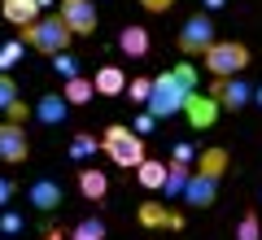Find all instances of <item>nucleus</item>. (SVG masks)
<instances>
[{"label":"nucleus","mask_w":262,"mask_h":240,"mask_svg":"<svg viewBox=\"0 0 262 240\" xmlns=\"http://www.w3.org/2000/svg\"><path fill=\"white\" fill-rule=\"evenodd\" d=\"M196 83H201L196 66H188V61L170 66V70L153 74V92H149V105H144V110H149L158 122L175 118V114H184V101L196 92Z\"/></svg>","instance_id":"obj_1"},{"label":"nucleus","mask_w":262,"mask_h":240,"mask_svg":"<svg viewBox=\"0 0 262 240\" xmlns=\"http://www.w3.org/2000/svg\"><path fill=\"white\" fill-rule=\"evenodd\" d=\"M223 170H227V148H206V153L196 157L192 175H188V188H184V205H188V210H206V205H214Z\"/></svg>","instance_id":"obj_2"},{"label":"nucleus","mask_w":262,"mask_h":240,"mask_svg":"<svg viewBox=\"0 0 262 240\" xmlns=\"http://www.w3.org/2000/svg\"><path fill=\"white\" fill-rule=\"evenodd\" d=\"M70 27L61 22V13H39L35 22H27L22 27V44H31L35 53H44V57H53V53H66L70 48Z\"/></svg>","instance_id":"obj_3"},{"label":"nucleus","mask_w":262,"mask_h":240,"mask_svg":"<svg viewBox=\"0 0 262 240\" xmlns=\"http://www.w3.org/2000/svg\"><path fill=\"white\" fill-rule=\"evenodd\" d=\"M101 148L110 153V162L114 166H122V170H136L144 162V136H136L131 127H122V122H114V127H105V136H101Z\"/></svg>","instance_id":"obj_4"},{"label":"nucleus","mask_w":262,"mask_h":240,"mask_svg":"<svg viewBox=\"0 0 262 240\" xmlns=\"http://www.w3.org/2000/svg\"><path fill=\"white\" fill-rule=\"evenodd\" d=\"M201 66H206L214 79H227V74H241L249 66V48L241 39H214V44L201 53Z\"/></svg>","instance_id":"obj_5"},{"label":"nucleus","mask_w":262,"mask_h":240,"mask_svg":"<svg viewBox=\"0 0 262 240\" xmlns=\"http://www.w3.org/2000/svg\"><path fill=\"white\" fill-rule=\"evenodd\" d=\"M214 44V22H210V13H192V18L179 27V53L184 57H201L206 48Z\"/></svg>","instance_id":"obj_6"},{"label":"nucleus","mask_w":262,"mask_h":240,"mask_svg":"<svg viewBox=\"0 0 262 240\" xmlns=\"http://www.w3.org/2000/svg\"><path fill=\"white\" fill-rule=\"evenodd\" d=\"M210 96L219 101V110L241 114L245 105L253 101V83L245 79V74H227V79H214V83H210Z\"/></svg>","instance_id":"obj_7"},{"label":"nucleus","mask_w":262,"mask_h":240,"mask_svg":"<svg viewBox=\"0 0 262 240\" xmlns=\"http://www.w3.org/2000/svg\"><path fill=\"white\" fill-rule=\"evenodd\" d=\"M31 157V140H27V122H0V162L5 166H22Z\"/></svg>","instance_id":"obj_8"},{"label":"nucleus","mask_w":262,"mask_h":240,"mask_svg":"<svg viewBox=\"0 0 262 240\" xmlns=\"http://www.w3.org/2000/svg\"><path fill=\"white\" fill-rule=\"evenodd\" d=\"M61 22L70 27V35H92L96 31V5L92 0H61Z\"/></svg>","instance_id":"obj_9"},{"label":"nucleus","mask_w":262,"mask_h":240,"mask_svg":"<svg viewBox=\"0 0 262 240\" xmlns=\"http://www.w3.org/2000/svg\"><path fill=\"white\" fill-rule=\"evenodd\" d=\"M184 114H188V122H192L196 131H210V127L219 122V114H223V110H219V101H214L210 92H201V88H196V92L184 101Z\"/></svg>","instance_id":"obj_10"},{"label":"nucleus","mask_w":262,"mask_h":240,"mask_svg":"<svg viewBox=\"0 0 262 240\" xmlns=\"http://www.w3.org/2000/svg\"><path fill=\"white\" fill-rule=\"evenodd\" d=\"M27 201H31V210L53 214V210H61V205H66V192H61L57 179H35V184L27 188Z\"/></svg>","instance_id":"obj_11"},{"label":"nucleus","mask_w":262,"mask_h":240,"mask_svg":"<svg viewBox=\"0 0 262 240\" xmlns=\"http://www.w3.org/2000/svg\"><path fill=\"white\" fill-rule=\"evenodd\" d=\"M0 114L9 122H27V114H31V105L22 101V92H18V83H13L9 70H0Z\"/></svg>","instance_id":"obj_12"},{"label":"nucleus","mask_w":262,"mask_h":240,"mask_svg":"<svg viewBox=\"0 0 262 240\" xmlns=\"http://www.w3.org/2000/svg\"><path fill=\"white\" fill-rule=\"evenodd\" d=\"M31 114H35L44 127H61V122L70 118V101H66L61 92H44V96L35 101V110H31Z\"/></svg>","instance_id":"obj_13"},{"label":"nucleus","mask_w":262,"mask_h":240,"mask_svg":"<svg viewBox=\"0 0 262 240\" xmlns=\"http://www.w3.org/2000/svg\"><path fill=\"white\" fill-rule=\"evenodd\" d=\"M79 192H83L88 201L101 205L105 197H110V175H105L101 166H83V170H79Z\"/></svg>","instance_id":"obj_14"},{"label":"nucleus","mask_w":262,"mask_h":240,"mask_svg":"<svg viewBox=\"0 0 262 240\" xmlns=\"http://www.w3.org/2000/svg\"><path fill=\"white\" fill-rule=\"evenodd\" d=\"M0 13H5V22H13V27H27V22L39 18V0H0Z\"/></svg>","instance_id":"obj_15"},{"label":"nucleus","mask_w":262,"mask_h":240,"mask_svg":"<svg viewBox=\"0 0 262 240\" xmlns=\"http://www.w3.org/2000/svg\"><path fill=\"white\" fill-rule=\"evenodd\" d=\"M92 83H96V96H122L127 92V74H122L118 66H101V70L92 74Z\"/></svg>","instance_id":"obj_16"},{"label":"nucleus","mask_w":262,"mask_h":240,"mask_svg":"<svg viewBox=\"0 0 262 240\" xmlns=\"http://www.w3.org/2000/svg\"><path fill=\"white\" fill-rule=\"evenodd\" d=\"M140 223L144 227H184V214H170L162 201H144L140 205Z\"/></svg>","instance_id":"obj_17"},{"label":"nucleus","mask_w":262,"mask_h":240,"mask_svg":"<svg viewBox=\"0 0 262 240\" xmlns=\"http://www.w3.org/2000/svg\"><path fill=\"white\" fill-rule=\"evenodd\" d=\"M118 48H122L127 57H149L153 39H149V31H144V27H122V31H118Z\"/></svg>","instance_id":"obj_18"},{"label":"nucleus","mask_w":262,"mask_h":240,"mask_svg":"<svg viewBox=\"0 0 262 240\" xmlns=\"http://www.w3.org/2000/svg\"><path fill=\"white\" fill-rule=\"evenodd\" d=\"M136 179H140V188H149V192H162V184H166V162L144 157L140 166H136Z\"/></svg>","instance_id":"obj_19"},{"label":"nucleus","mask_w":262,"mask_h":240,"mask_svg":"<svg viewBox=\"0 0 262 240\" xmlns=\"http://www.w3.org/2000/svg\"><path fill=\"white\" fill-rule=\"evenodd\" d=\"M61 96H66L70 105H88V101L96 96V83H92V79H83V74H75V79H66Z\"/></svg>","instance_id":"obj_20"},{"label":"nucleus","mask_w":262,"mask_h":240,"mask_svg":"<svg viewBox=\"0 0 262 240\" xmlns=\"http://www.w3.org/2000/svg\"><path fill=\"white\" fill-rule=\"evenodd\" d=\"M188 175H192V166H179V162H170V166H166V184H162L166 201H170V197H184V188H188Z\"/></svg>","instance_id":"obj_21"},{"label":"nucleus","mask_w":262,"mask_h":240,"mask_svg":"<svg viewBox=\"0 0 262 240\" xmlns=\"http://www.w3.org/2000/svg\"><path fill=\"white\" fill-rule=\"evenodd\" d=\"M96 148H101V140H96L92 131H79V136L70 140V157H75V162H88V157H96Z\"/></svg>","instance_id":"obj_22"},{"label":"nucleus","mask_w":262,"mask_h":240,"mask_svg":"<svg viewBox=\"0 0 262 240\" xmlns=\"http://www.w3.org/2000/svg\"><path fill=\"white\" fill-rule=\"evenodd\" d=\"M27 231V219L18 210H0V240H18Z\"/></svg>","instance_id":"obj_23"},{"label":"nucleus","mask_w":262,"mask_h":240,"mask_svg":"<svg viewBox=\"0 0 262 240\" xmlns=\"http://www.w3.org/2000/svg\"><path fill=\"white\" fill-rule=\"evenodd\" d=\"M236 240H262V219L258 210H245L241 223H236Z\"/></svg>","instance_id":"obj_24"},{"label":"nucleus","mask_w":262,"mask_h":240,"mask_svg":"<svg viewBox=\"0 0 262 240\" xmlns=\"http://www.w3.org/2000/svg\"><path fill=\"white\" fill-rule=\"evenodd\" d=\"M22 53H27L22 39H5V44H0V70H13V66L22 61Z\"/></svg>","instance_id":"obj_25"},{"label":"nucleus","mask_w":262,"mask_h":240,"mask_svg":"<svg viewBox=\"0 0 262 240\" xmlns=\"http://www.w3.org/2000/svg\"><path fill=\"white\" fill-rule=\"evenodd\" d=\"M70 240H105V223L101 219H83L75 231H70Z\"/></svg>","instance_id":"obj_26"},{"label":"nucleus","mask_w":262,"mask_h":240,"mask_svg":"<svg viewBox=\"0 0 262 240\" xmlns=\"http://www.w3.org/2000/svg\"><path fill=\"white\" fill-rule=\"evenodd\" d=\"M53 70L61 74V79H75L79 74V61L70 57V48H66V53H53Z\"/></svg>","instance_id":"obj_27"},{"label":"nucleus","mask_w":262,"mask_h":240,"mask_svg":"<svg viewBox=\"0 0 262 240\" xmlns=\"http://www.w3.org/2000/svg\"><path fill=\"white\" fill-rule=\"evenodd\" d=\"M149 92H153V79H131L127 83V96L136 105H149Z\"/></svg>","instance_id":"obj_28"},{"label":"nucleus","mask_w":262,"mask_h":240,"mask_svg":"<svg viewBox=\"0 0 262 240\" xmlns=\"http://www.w3.org/2000/svg\"><path fill=\"white\" fill-rule=\"evenodd\" d=\"M131 131H136V136H153V131H158V118H153L149 110H140L136 118H131Z\"/></svg>","instance_id":"obj_29"},{"label":"nucleus","mask_w":262,"mask_h":240,"mask_svg":"<svg viewBox=\"0 0 262 240\" xmlns=\"http://www.w3.org/2000/svg\"><path fill=\"white\" fill-rule=\"evenodd\" d=\"M13 197H18V184H13L9 175H0V210H9Z\"/></svg>","instance_id":"obj_30"},{"label":"nucleus","mask_w":262,"mask_h":240,"mask_svg":"<svg viewBox=\"0 0 262 240\" xmlns=\"http://www.w3.org/2000/svg\"><path fill=\"white\" fill-rule=\"evenodd\" d=\"M170 162H179V166H192V162H196V148H192V144H175Z\"/></svg>","instance_id":"obj_31"},{"label":"nucleus","mask_w":262,"mask_h":240,"mask_svg":"<svg viewBox=\"0 0 262 240\" xmlns=\"http://www.w3.org/2000/svg\"><path fill=\"white\" fill-rule=\"evenodd\" d=\"M140 5H144V9H149V13H166L170 5H175V0H140Z\"/></svg>","instance_id":"obj_32"},{"label":"nucleus","mask_w":262,"mask_h":240,"mask_svg":"<svg viewBox=\"0 0 262 240\" xmlns=\"http://www.w3.org/2000/svg\"><path fill=\"white\" fill-rule=\"evenodd\" d=\"M223 5H227V0H201V9H206V13H214V9H223Z\"/></svg>","instance_id":"obj_33"},{"label":"nucleus","mask_w":262,"mask_h":240,"mask_svg":"<svg viewBox=\"0 0 262 240\" xmlns=\"http://www.w3.org/2000/svg\"><path fill=\"white\" fill-rule=\"evenodd\" d=\"M253 101H258V105H262V83H258V88H253Z\"/></svg>","instance_id":"obj_34"},{"label":"nucleus","mask_w":262,"mask_h":240,"mask_svg":"<svg viewBox=\"0 0 262 240\" xmlns=\"http://www.w3.org/2000/svg\"><path fill=\"white\" fill-rule=\"evenodd\" d=\"M44 240H61V231H48V236H44Z\"/></svg>","instance_id":"obj_35"},{"label":"nucleus","mask_w":262,"mask_h":240,"mask_svg":"<svg viewBox=\"0 0 262 240\" xmlns=\"http://www.w3.org/2000/svg\"><path fill=\"white\" fill-rule=\"evenodd\" d=\"M44 5H53V0H39V9H44Z\"/></svg>","instance_id":"obj_36"}]
</instances>
